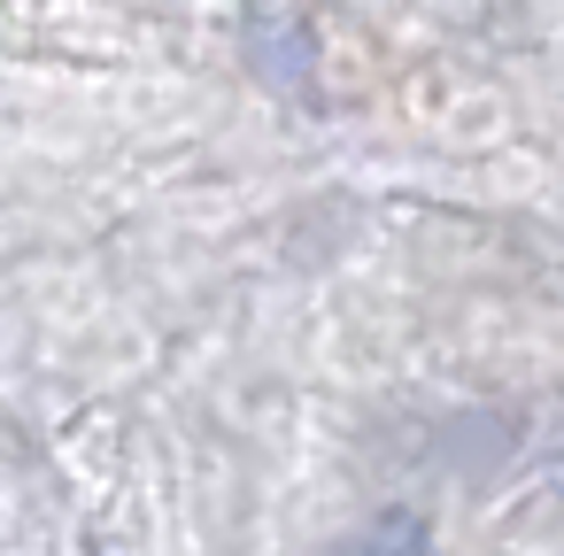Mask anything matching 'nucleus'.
<instances>
[{
    "label": "nucleus",
    "instance_id": "f257e3e1",
    "mask_svg": "<svg viewBox=\"0 0 564 556\" xmlns=\"http://www.w3.org/2000/svg\"><path fill=\"white\" fill-rule=\"evenodd\" d=\"M333 556H433V525L417 510H379L371 525H356Z\"/></svg>",
    "mask_w": 564,
    "mask_h": 556
}]
</instances>
